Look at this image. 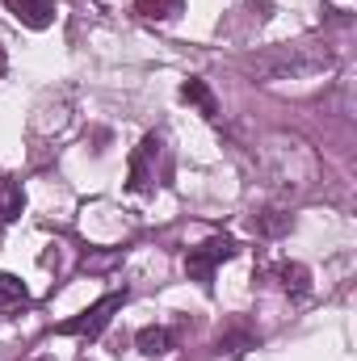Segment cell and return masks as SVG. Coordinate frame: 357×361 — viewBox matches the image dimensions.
Instances as JSON below:
<instances>
[{
    "label": "cell",
    "instance_id": "obj_1",
    "mask_svg": "<svg viewBox=\"0 0 357 361\" xmlns=\"http://www.w3.org/2000/svg\"><path fill=\"white\" fill-rule=\"evenodd\" d=\"M332 63H337L332 51L320 42H286V47L257 51L248 59V72L261 80H311V76L328 72Z\"/></svg>",
    "mask_w": 357,
    "mask_h": 361
},
{
    "label": "cell",
    "instance_id": "obj_2",
    "mask_svg": "<svg viewBox=\"0 0 357 361\" xmlns=\"http://www.w3.org/2000/svg\"><path fill=\"white\" fill-rule=\"evenodd\" d=\"M236 252H240V248H236V240H231V235H210V240H202L198 248H189V252H185V273L210 290L214 269H219L223 261H231Z\"/></svg>",
    "mask_w": 357,
    "mask_h": 361
},
{
    "label": "cell",
    "instance_id": "obj_3",
    "mask_svg": "<svg viewBox=\"0 0 357 361\" xmlns=\"http://www.w3.org/2000/svg\"><path fill=\"white\" fill-rule=\"evenodd\" d=\"M122 302H126V290H114V294H105V298H97L89 311H80L76 319H68V324H59L55 332L59 336H80V341H97L105 328H109V319H114V311H122Z\"/></svg>",
    "mask_w": 357,
    "mask_h": 361
},
{
    "label": "cell",
    "instance_id": "obj_4",
    "mask_svg": "<svg viewBox=\"0 0 357 361\" xmlns=\"http://www.w3.org/2000/svg\"><path fill=\"white\" fill-rule=\"evenodd\" d=\"M160 135H147L139 147H135V156H131V189L135 193H147L152 189V180H156V173H152V160L160 156Z\"/></svg>",
    "mask_w": 357,
    "mask_h": 361
},
{
    "label": "cell",
    "instance_id": "obj_5",
    "mask_svg": "<svg viewBox=\"0 0 357 361\" xmlns=\"http://www.w3.org/2000/svg\"><path fill=\"white\" fill-rule=\"evenodd\" d=\"M8 4V13L21 21V25H30V30H47L51 21H55V0H4Z\"/></svg>",
    "mask_w": 357,
    "mask_h": 361
},
{
    "label": "cell",
    "instance_id": "obj_6",
    "mask_svg": "<svg viewBox=\"0 0 357 361\" xmlns=\"http://www.w3.org/2000/svg\"><path fill=\"white\" fill-rule=\"evenodd\" d=\"M30 302V290H25V281L21 277H13V273H0V315H8V311H21Z\"/></svg>",
    "mask_w": 357,
    "mask_h": 361
},
{
    "label": "cell",
    "instance_id": "obj_7",
    "mask_svg": "<svg viewBox=\"0 0 357 361\" xmlns=\"http://www.w3.org/2000/svg\"><path fill=\"white\" fill-rule=\"evenodd\" d=\"M181 97H185L189 105H198L202 118H219V101H214V92H210L206 80H185V85H181Z\"/></svg>",
    "mask_w": 357,
    "mask_h": 361
},
{
    "label": "cell",
    "instance_id": "obj_8",
    "mask_svg": "<svg viewBox=\"0 0 357 361\" xmlns=\"http://www.w3.org/2000/svg\"><path fill=\"white\" fill-rule=\"evenodd\" d=\"M173 349V332L169 328H143L139 332V353L143 357H164Z\"/></svg>",
    "mask_w": 357,
    "mask_h": 361
},
{
    "label": "cell",
    "instance_id": "obj_9",
    "mask_svg": "<svg viewBox=\"0 0 357 361\" xmlns=\"http://www.w3.org/2000/svg\"><path fill=\"white\" fill-rule=\"evenodd\" d=\"M135 8L143 17H152V21H173L181 8H185V0H135Z\"/></svg>",
    "mask_w": 357,
    "mask_h": 361
},
{
    "label": "cell",
    "instance_id": "obj_10",
    "mask_svg": "<svg viewBox=\"0 0 357 361\" xmlns=\"http://www.w3.org/2000/svg\"><path fill=\"white\" fill-rule=\"evenodd\" d=\"M277 277H282V290H294V294H303L311 286V273L303 269V265H282Z\"/></svg>",
    "mask_w": 357,
    "mask_h": 361
},
{
    "label": "cell",
    "instance_id": "obj_11",
    "mask_svg": "<svg viewBox=\"0 0 357 361\" xmlns=\"http://www.w3.org/2000/svg\"><path fill=\"white\" fill-rule=\"evenodd\" d=\"M290 227V214H282V210H265L261 219H257V231L261 235H282Z\"/></svg>",
    "mask_w": 357,
    "mask_h": 361
},
{
    "label": "cell",
    "instance_id": "obj_12",
    "mask_svg": "<svg viewBox=\"0 0 357 361\" xmlns=\"http://www.w3.org/2000/svg\"><path fill=\"white\" fill-rule=\"evenodd\" d=\"M4 68H8V55H4V47H0V76H4Z\"/></svg>",
    "mask_w": 357,
    "mask_h": 361
},
{
    "label": "cell",
    "instance_id": "obj_13",
    "mask_svg": "<svg viewBox=\"0 0 357 361\" xmlns=\"http://www.w3.org/2000/svg\"><path fill=\"white\" fill-rule=\"evenodd\" d=\"M38 361H51V357H38Z\"/></svg>",
    "mask_w": 357,
    "mask_h": 361
},
{
    "label": "cell",
    "instance_id": "obj_14",
    "mask_svg": "<svg viewBox=\"0 0 357 361\" xmlns=\"http://www.w3.org/2000/svg\"><path fill=\"white\" fill-rule=\"evenodd\" d=\"M80 361H89V357H80Z\"/></svg>",
    "mask_w": 357,
    "mask_h": 361
}]
</instances>
